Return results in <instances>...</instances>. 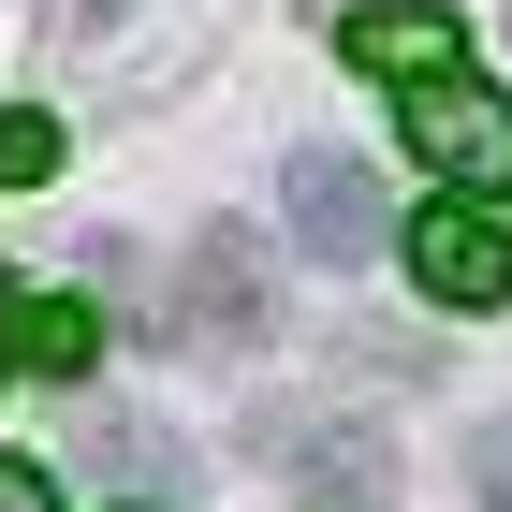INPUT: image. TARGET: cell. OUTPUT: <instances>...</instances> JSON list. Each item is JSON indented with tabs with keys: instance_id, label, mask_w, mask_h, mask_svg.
I'll return each mask as SVG.
<instances>
[{
	"instance_id": "cell-8",
	"label": "cell",
	"mask_w": 512,
	"mask_h": 512,
	"mask_svg": "<svg viewBox=\"0 0 512 512\" xmlns=\"http://www.w3.org/2000/svg\"><path fill=\"white\" fill-rule=\"evenodd\" d=\"M59 176V118H0V191H44Z\"/></svg>"
},
{
	"instance_id": "cell-2",
	"label": "cell",
	"mask_w": 512,
	"mask_h": 512,
	"mask_svg": "<svg viewBox=\"0 0 512 512\" xmlns=\"http://www.w3.org/2000/svg\"><path fill=\"white\" fill-rule=\"evenodd\" d=\"M395 118H410V161H439L454 191L512 176V103H498V88H469V74H425L410 103H395Z\"/></svg>"
},
{
	"instance_id": "cell-5",
	"label": "cell",
	"mask_w": 512,
	"mask_h": 512,
	"mask_svg": "<svg viewBox=\"0 0 512 512\" xmlns=\"http://www.w3.org/2000/svg\"><path fill=\"white\" fill-rule=\"evenodd\" d=\"M264 439H278V469L308 483L322 512H366V498H395V454H381L366 425H293V410H278Z\"/></svg>"
},
{
	"instance_id": "cell-1",
	"label": "cell",
	"mask_w": 512,
	"mask_h": 512,
	"mask_svg": "<svg viewBox=\"0 0 512 512\" xmlns=\"http://www.w3.org/2000/svg\"><path fill=\"white\" fill-rule=\"evenodd\" d=\"M278 220H293V249H308V264H366V249L395 235L381 176H366L352 147H293V161H278Z\"/></svg>"
},
{
	"instance_id": "cell-6",
	"label": "cell",
	"mask_w": 512,
	"mask_h": 512,
	"mask_svg": "<svg viewBox=\"0 0 512 512\" xmlns=\"http://www.w3.org/2000/svg\"><path fill=\"white\" fill-rule=\"evenodd\" d=\"M15 352H30L44 381H88V366H103V308H74V293H44V308H15Z\"/></svg>"
},
{
	"instance_id": "cell-9",
	"label": "cell",
	"mask_w": 512,
	"mask_h": 512,
	"mask_svg": "<svg viewBox=\"0 0 512 512\" xmlns=\"http://www.w3.org/2000/svg\"><path fill=\"white\" fill-rule=\"evenodd\" d=\"M469 498H483V512H512V410L469 439Z\"/></svg>"
},
{
	"instance_id": "cell-11",
	"label": "cell",
	"mask_w": 512,
	"mask_h": 512,
	"mask_svg": "<svg viewBox=\"0 0 512 512\" xmlns=\"http://www.w3.org/2000/svg\"><path fill=\"white\" fill-rule=\"evenodd\" d=\"M0 366H15V293H0Z\"/></svg>"
},
{
	"instance_id": "cell-4",
	"label": "cell",
	"mask_w": 512,
	"mask_h": 512,
	"mask_svg": "<svg viewBox=\"0 0 512 512\" xmlns=\"http://www.w3.org/2000/svg\"><path fill=\"white\" fill-rule=\"evenodd\" d=\"M454 15H439V0H366V15H337V59H352V74H395V88H425V74H454Z\"/></svg>"
},
{
	"instance_id": "cell-10",
	"label": "cell",
	"mask_w": 512,
	"mask_h": 512,
	"mask_svg": "<svg viewBox=\"0 0 512 512\" xmlns=\"http://www.w3.org/2000/svg\"><path fill=\"white\" fill-rule=\"evenodd\" d=\"M0 512H59V483H44L30 454H0Z\"/></svg>"
},
{
	"instance_id": "cell-3",
	"label": "cell",
	"mask_w": 512,
	"mask_h": 512,
	"mask_svg": "<svg viewBox=\"0 0 512 512\" xmlns=\"http://www.w3.org/2000/svg\"><path fill=\"white\" fill-rule=\"evenodd\" d=\"M410 278H425L439 308H512V235L483 220L469 191H439L425 220H410Z\"/></svg>"
},
{
	"instance_id": "cell-7",
	"label": "cell",
	"mask_w": 512,
	"mask_h": 512,
	"mask_svg": "<svg viewBox=\"0 0 512 512\" xmlns=\"http://www.w3.org/2000/svg\"><path fill=\"white\" fill-rule=\"evenodd\" d=\"M191 322H205V337H264V293H249V249L235 235L191 249Z\"/></svg>"
}]
</instances>
